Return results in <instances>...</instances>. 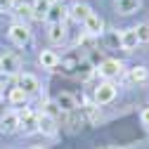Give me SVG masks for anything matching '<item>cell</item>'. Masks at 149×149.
<instances>
[{
  "label": "cell",
  "mask_w": 149,
  "mask_h": 149,
  "mask_svg": "<svg viewBox=\"0 0 149 149\" xmlns=\"http://www.w3.org/2000/svg\"><path fill=\"white\" fill-rule=\"evenodd\" d=\"M147 78H149L147 66H133V69H130V73H128V81H130V83H135V85L147 83Z\"/></svg>",
  "instance_id": "2e32d148"
},
{
  "label": "cell",
  "mask_w": 149,
  "mask_h": 149,
  "mask_svg": "<svg viewBox=\"0 0 149 149\" xmlns=\"http://www.w3.org/2000/svg\"><path fill=\"white\" fill-rule=\"evenodd\" d=\"M38 62H40V66H43V69L54 71V69L59 66V54L54 52V50H43V52L38 54Z\"/></svg>",
  "instance_id": "8fae6325"
},
{
  "label": "cell",
  "mask_w": 149,
  "mask_h": 149,
  "mask_svg": "<svg viewBox=\"0 0 149 149\" xmlns=\"http://www.w3.org/2000/svg\"><path fill=\"white\" fill-rule=\"evenodd\" d=\"M140 121H142V125L149 130V107H147V109H142V114H140Z\"/></svg>",
  "instance_id": "484cf974"
},
{
  "label": "cell",
  "mask_w": 149,
  "mask_h": 149,
  "mask_svg": "<svg viewBox=\"0 0 149 149\" xmlns=\"http://www.w3.org/2000/svg\"><path fill=\"white\" fill-rule=\"evenodd\" d=\"M121 69H123V64H121L118 59H104V62H100V66H97V73H100L102 78L111 81V78L121 76Z\"/></svg>",
  "instance_id": "5b68a950"
},
{
  "label": "cell",
  "mask_w": 149,
  "mask_h": 149,
  "mask_svg": "<svg viewBox=\"0 0 149 149\" xmlns=\"http://www.w3.org/2000/svg\"><path fill=\"white\" fill-rule=\"evenodd\" d=\"M54 104L59 107V111H73L78 107V100L71 95V92H59L57 100H54Z\"/></svg>",
  "instance_id": "7c38bea8"
},
{
  "label": "cell",
  "mask_w": 149,
  "mask_h": 149,
  "mask_svg": "<svg viewBox=\"0 0 149 149\" xmlns=\"http://www.w3.org/2000/svg\"><path fill=\"white\" fill-rule=\"evenodd\" d=\"M31 7H33V19H38V22L45 19V17H47V10H50V5L43 3V0H36V5H31Z\"/></svg>",
  "instance_id": "ffe728a7"
},
{
  "label": "cell",
  "mask_w": 149,
  "mask_h": 149,
  "mask_svg": "<svg viewBox=\"0 0 149 149\" xmlns=\"http://www.w3.org/2000/svg\"><path fill=\"white\" fill-rule=\"evenodd\" d=\"M137 45H140V40H137V36H135V29L121 31V47H123L125 52H133Z\"/></svg>",
  "instance_id": "4fadbf2b"
},
{
  "label": "cell",
  "mask_w": 149,
  "mask_h": 149,
  "mask_svg": "<svg viewBox=\"0 0 149 149\" xmlns=\"http://www.w3.org/2000/svg\"><path fill=\"white\" fill-rule=\"evenodd\" d=\"M3 97H5V95H3V90H0V102H3Z\"/></svg>",
  "instance_id": "f1b7e54d"
},
{
  "label": "cell",
  "mask_w": 149,
  "mask_h": 149,
  "mask_svg": "<svg viewBox=\"0 0 149 149\" xmlns=\"http://www.w3.org/2000/svg\"><path fill=\"white\" fill-rule=\"evenodd\" d=\"M43 114H47V116H52V118H57V114H62V111H59V107L54 104V102H47V104H45V111H43Z\"/></svg>",
  "instance_id": "cb8c5ba5"
},
{
  "label": "cell",
  "mask_w": 149,
  "mask_h": 149,
  "mask_svg": "<svg viewBox=\"0 0 149 149\" xmlns=\"http://www.w3.org/2000/svg\"><path fill=\"white\" fill-rule=\"evenodd\" d=\"M135 36L140 43H149V22H142L135 26Z\"/></svg>",
  "instance_id": "44dd1931"
},
{
  "label": "cell",
  "mask_w": 149,
  "mask_h": 149,
  "mask_svg": "<svg viewBox=\"0 0 149 149\" xmlns=\"http://www.w3.org/2000/svg\"><path fill=\"white\" fill-rule=\"evenodd\" d=\"M17 130H19V114L17 111H7V114L0 116V133L10 135V133H17Z\"/></svg>",
  "instance_id": "8992f818"
},
{
  "label": "cell",
  "mask_w": 149,
  "mask_h": 149,
  "mask_svg": "<svg viewBox=\"0 0 149 149\" xmlns=\"http://www.w3.org/2000/svg\"><path fill=\"white\" fill-rule=\"evenodd\" d=\"M29 102V95L22 90V88H12L10 90V104H14V107H24Z\"/></svg>",
  "instance_id": "d6986e66"
},
{
  "label": "cell",
  "mask_w": 149,
  "mask_h": 149,
  "mask_svg": "<svg viewBox=\"0 0 149 149\" xmlns=\"http://www.w3.org/2000/svg\"><path fill=\"white\" fill-rule=\"evenodd\" d=\"M31 38H33V33H31V29H29V24H12V29H10V40L14 43V45H26V43H31Z\"/></svg>",
  "instance_id": "7a4b0ae2"
},
{
  "label": "cell",
  "mask_w": 149,
  "mask_h": 149,
  "mask_svg": "<svg viewBox=\"0 0 149 149\" xmlns=\"http://www.w3.org/2000/svg\"><path fill=\"white\" fill-rule=\"evenodd\" d=\"M43 3H47V5H54V3H59V0H43Z\"/></svg>",
  "instance_id": "4316f807"
},
{
  "label": "cell",
  "mask_w": 149,
  "mask_h": 149,
  "mask_svg": "<svg viewBox=\"0 0 149 149\" xmlns=\"http://www.w3.org/2000/svg\"><path fill=\"white\" fill-rule=\"evenodd\" d=\"M114 7H116L118 14L128 17V14H133L142 7V0H114Z\"/></svg>",
  "instance_id": "30bf717a"
},
{
  "label": "cell",
  "mask_w": 149,
  "mask_h": 149,
  "mask_svg": "<svg viewBox=\"0 0 149 149\" xmlns=\"http://www.w3.org/2000/svg\"><path fill=\"white\" fill-rule=\"evenodd\" d=\"M14 14L19 19V24H26L29 19H33V7L26 3H19V5H14Z\"/></svg>",
  "instance_id": "ac0fdd59"
},
{
  "label": "cell",
  "mask_w": 149,
  "mask_h": 149,
  "mask_svg": "<svg viewBox=\"0 0 149 149\" xmlns=\"http://www.w3.org/2000/svg\"><path fill=\"white\" fill-rule=\"evenodd\" d=\"M104 149H121V147H104Z\"/></svg>",
  "instance_id": "83f0119b"
},
{
  "label": "cell",
  "mask_w": 149,
  "mask_h": 149,
  "mask_svg": "<svg viewBox=\"0 0 149 149\" xmlns=\"http://www.w3.org/2000/svg\"><path fill=\"white\" fill-rule=\"evenodd\" d=\"M38 133H43V135H54L57 133V125H54V118L52 116H47V114H38Z\"/></svg>",
  "instance_id": "9a60e30c"
},
{
  "label": "cell",
  "mask_w": 149,
  "mask_h": 149,
  "mask_svg": "<svg viewBox=\"0 0 149 149\" xmlns=\"http://www.w3.org/2000/svg\"><path fill=\"white\" fill-rule=\"evenodd\" d=\"M90 14H92V10H90V5H85V3H76V5L69 10V17H71L73 22H78V24L85 22Z\"/></svg>",
  "instance_id": "5bb4252c"
},
{
  "label": "cell",
  "mask_w": 149,
  "mask_h": 149,
  "mask_svg": "<svg viewBox=\"0 0 149 149\" xmlns=\"http://www.w3.org/2000/svg\"><path fill=\"white\" fill-rule=\"evenodd\" d=\"M66 17H69V10H66L64 5H59V3H54V5H50V10H47L45 22H47V24H64Z\"/></svg>",
  "instance_id": "ba28073f"
},
{
  "label": "cell",
  "mask_w": 149,
  "mask_h": 149,
  "mask_svg": "<svg viewBox=\"0 0 149 149\" xmlns=\"http://www.w3.org/2000/svg\"><path fill=\"white\" fill-rule=\"evenodd\" d=\"M19 69H22V59L17 57V54H12V52L0 54V73L14 76V73H19Z\"/></svg>",
  "instance_id": "3957f363"
},
{
  "label": "cell",
  "mask_w": 149,
  "mask_h": 149,
  "mask_svg": "<svg viewBox=\"0 0 149 149\" xmlns=\"http://www.w3.org/2000/svg\"><path fill=\"white\" fill-rule=\"evenodd\" d=\"M47 38H50L52 43H64V38H66V26H64V24H50Z\"/></svg>",
  "instance_id": "e0dca14e"
},
{
  "label": "cell",
  "mask_w": 149,
  "mask_h": 149,
  "mask_svg": "<svg viewBox=\"0 0 149 149\" xmlns=\"http://www.w3.org/2000/svg\"><path fill=\"white\" fill-rule=\"evenodd\" d=\"M85 111H88L90 121H100V111H97V104L95 102H85Z\"/></svg>",
  "instance_id": "603a6c76"
},
{
  "label": "cell",
  "mask_w": 149,
  "mask_h": 149,
  "mask_svg": "<svg viewBox=\"0 0 149 149\" xmlns=\"http://www.w3.org/2000/svg\"><path fill=\"white\" fill-rule=\"evenodd\" d=\"M19 130L24 135L38 133V114H33L31 109H22L19 111Z\"/></svg>",
  "instance_id": "6da1fadb"
},
{
  "label": "cell",
  "mask_w": 149,
  "mask_h": 149,
  "mask_svg": "<svg viewBox=\"0 0 149 149\" xmlns=\"http://www.w3.org/2000/svg\"><path fill=\"white\" fill-rule=\"evenodd\" d=\"M17 88H22L26 95H33V92H38L40 83H38V78H36L33 73H19V78H17Z\"/></svg>",
  "instance_id": "52a82bcc"
},
{
  "label": "cell",
  "mask_w": 149,
  "mask_h": 149,
  "mask_svg": "<svg viewBox=\"0 0 149 149\" xmlns=\"http://www.w3.org/2000/svg\"><path fill=\"white\" fill-rule=\"evenodd\" d=\"M83 29H85L88 36H100V33L104 31V22H102V17H100V14H90L88 19L83 22Z\"/></svg>",
  "instance_id": "9c48e42d"
},
{
  "label": "cell",
  "mask_w": 149,
  "mask_h": 149,
  "mask_svg": "<svg viewBox=\"0 0 149 149\" xmlns=\"http://www.w3.org/2000/svg\"><path fill=\"white\" fill-rule=\"evenodd\" d=\"M107 45H109L111 50H116V47L121 45V33H118V31H109V33H107Z\"/></svg>",
  "instance_id": "7402d4cb"
},
{
  "label": "cell",
  "mask_w": 149,
  "mask_h": 149,
  "mask_svg": "<svg viewBox=\"0 0 149 149\" xmlns=\"http://www.w3.org/2000/svg\"><path fill=\"white\" fill-rule=\"evenodd\" d=\"M17 0H0V12H12Z\"/></svg>",
  "instance_id": "d4e9b609"
},
{
  "label": "cell",
  "mask_w": 149,
  "mask_h": 149,
  "mask_svg": "<svg viewBox=\"0 0 149 149\" xmlns=\"http://www.w3.org/2000/svg\"><path fill=\"white\" fill-rule=\"evenodd\" d=\"M114 97H116V85L111 83V81H104V83H100L95 88V104L97 107L100 104H109Z\"/></svg>",
  "instance_id": "277c9868"
}]
</instances>
